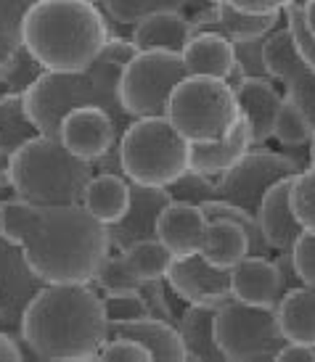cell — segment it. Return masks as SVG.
Segmentation results:
<instances>
[{
  "instance_id": "51",
  "label": "cell",
  "mask_w": 315,
  "mask_h": 362,
  "mask_svg": "<svg viewBox=\"0 0 315 362\" xmlns=\"http://www.w3.org/2000/svg\"><path fill=\"white\" fill-rule=\"evenodd\" d=\"M0 82H3V66H0Z\"/></svg>"
},
{
  "instance_id": "41",
  "label": "cell",
  "mask_w": 315,
  "mask_h": 362,
  "mask_svg": "<svg viewBox=\"0 0 315 362\" xmlns=\"http://www.w3.org/2000/svg\"><path fill=\"white\" fill-rule=\"evenodd\" d=\"M141 296L146 299V307H149V315L151 317H162V320L178 325V312L170 304V288L164 278H156V281H143L141 283Z\"/></svg>"
},
{
  "instance_id": "16",
  "label": "cell",
  "mask_w": 315,
  "mask_h": 362,
  "mask_svg": "<svg viewBox=\"0 0 315 362\" xmlns=\"http://www.w3.org/2000/svg\"><path fill=\"white\" fill-rule=\"evenodd\" d=\"M234 93L241 119L246 122L252 146H265L273 138V122L284 95L278 93L275 82L268 77H244L234 88Z\"/></svg>"
},
{
  "instance_id": "9",
  "label": "cell",
  "mask_w": 315,
  "mask_h": 362,
  "mask_svg": "<svg viewBox=\"0 0 315 362\" xmlns=\"http://www.w3.org/2000/svg\"><path fill=\"white\" fill-rule=\"evenodd\" d=\"M217 349L231 362L273 360L286 344L278 328L275 307H254L239 299H228L214 312Z\"/></svg>"
},
{
  "instance_id": "7",
  "label": "cell",
  "mask_w": 315,
  "mask_h": 362,
  "mask_svg": "<svg viewBox=\"0 0 315 362\" xmlns=\"http://www.w3.org/2000/svg\"><path fill=\"white\" fill-rule=\"evenodd\" d=\"M164 117L185 141L196 146V143L220 141L239 122L241 111L236 103L234 88L225 80L188 74L170 93Z\"/></svg>"
},
{
  "instance_id": "36",
  "label": "cell",
  "mask_w": 315,
  "mask_h": 362,
  "mask_svg": "<svg viewBox=\"0 0 315 362\" xmlns=\"http://www.w3.org/2000/svg\"><path fill=\"white\" fill-rule=\"evenodd\" d=\"M289 206L305 233H315V167L297 172L289 182Z\"/></svg>"
},
{
  "instance_id": "32",
  "label": "cell",
  "mask_w": 315,
  "mask_h": 362,
  "mask_svg": "<svg viewBox=\"0 0 315 362\" xmlns=\"http://www.w3.org/2000/svg\"><path fill=\"white\" fill-rule=\"evenodd\" d=\"M125 259L130 262V267L138 272L141 281H156L164 278L170 264H173V254L159 238H143V241L132 243L125 249Z\"/></svg>"
},
{
  "instance_id": "2",
  "label": "cell",
  "mask_w": 315,
  "mask_h": 362,
  "mask_svg": "<svg viewBox=\"0 0 315 362\" xmlns=\"http://www.w3.org/2000/svg\"><path fill=\"white\" fill-rule=\"evenodd\" d=\"M130 37H112L103 48L101 59L85 71H42L24 90V111L40 135L59 138L64 114L80 106H98L112 117L120 132L127 130L130 117L120 103V71L135 56Z\"/></svg>"
},
{
  "instance_id": "10",
  "label": "cell",
  "mask_w": 315,
  "mask_h": 362,
  "mask_svg": "<svg viewBox=\"0 0 315 362\" xmlns=\"http://www.w3.org/2000/svg\"><path fill=\"white\" fill-rule=\"evenodd\" d=\"M302 170H305V164L299 159H294L292 153L270 151L265 146H257V148L252 146L231 170L212 177L214 182L212 199L228 202L234 204V206H241V209L257 214L265 191L273 182L284 180V177H294L297 172Z\"/></svg>"
},
{
  "instance_id": "20",
  "label": "cell",
  "mask_w": 315,
  "mask_h": 362,
  "mask_svg": "<svg viewBox=\"0 0 315 362\" xmlns=\"http://www.w3.org/2000/svg\"><path fill=\"white\" fill-rule=\"evenodd\" d=\"M109 336H125V339L138 341L141 346L149 349L151 360H167V362L188 360L183 339L178 333V325L162 320V317L146 315L141 320L117 322V325H109Z\"/></svg>"
},
{
  "instance_id": "12",
  "label": "cell",
  "mask_w": 315,
  "mask_h": 362,
  "mask_svg": "<svg viewBox=\"0 0 315 362\" xmlns=\"http://www.w3.org/2000/svg\"><path fill=\"white\" fill-rule=\"evenodd\" d=\"M167 288L175 293V299L183 304H202V307H223L231 293V270L212 267L202 254L175 257L170 270L164 275Z\"/></svg>"
},
{
  "instance_id": "43",
  "label": "cell",
  "mask_w": 315,
  "mask_h": 362,
  "mask_svg": "<svg viewBox=\"0 0 315 362\" xmlns=\"http://www.w3.org/2000/svg\"><path fill=\"white\" fill-rule=\"evenodd\" d=\"M96 360H122V362H146L151 360V354L146 346H141L132 339H125V336H109L106 344L98 349V357Z\"/></svg>"
},
{
  "instance_id": "44",
  "label": "cell",
  "mask_w": 315,
  "mask_h": 362,
  "mask_svg": "<svg viewBox=\"0 0 315 362\" xmlns=\"http://www.w3.org/2000/svg\"><path fill=\"white\" fill-rule=\"evenodd\" d=\"M292 264L299 281L315 286V233H302L292 246Z\"/></svg>"
},
{
  "instance_id": "1",
  "label": "cell",
  "mask_w": 315,
  "mask_h": 362,
  "mask_svg": "<svg viewBox=\"0 0 315 362\" xmlns=\"http://www.w3.org/2000/svg\"><path fill=\"white\" fill-rule=\"evenodd\" d=\"M38 360H96L109 339L101 293L91 283H42L16 333Z\"/></svg>"
},
{
  "instance_id": "47",
  "label": "cell",
  "mask_w": 315,
  "mask_h": 362,
  "mask_svg": "<svg viewBox=\"0 0 315 362\" xmlns=\"http://www.w3.org/2000/svg\"><path fill=\"white\" fill-rule=\"evenodd\" d=\"M27 357V352L21 349V341L11 333L0 331V362H19Z\"/></svg>"
},
{
  "instance_id": "34",
  "label": "cell",
  "mask_w": 315,
  "mask_h": 362,
  "mask_svg": "<svg viewBox=\"0 0 315 362\" xmlns=\"http://www.w3.org/2000/svg\"><path fill=\"white\" fill-rule=\"evenodd\" d=\"M38 214H40V206L24 202V199L3 202L0 204V235L16 246H24L38 222Z\"/></svg>"
},
{
  "instance_id": "27",
  "label": "cell",
  "mask_w": 315,
  "mask_h": 362,
  "mask_svg": "<svg viewBox=\"0 0 315 362\" xmlns=\"http://www.w3.org/2000/svg\"><path fill=\"white\" fill-rule=\"evenodd\" d=\"M214 312L217 307H202V304H185L178 317V333L183 339L188 360L199 362H223V352L217 349L214 339Z\"/></svg>"
},
{
  "instance_id": "38",
  "label": "cell",
  "mask_w": 315,
  "mask_h": 362,
  "mask_svg": "<svg viewBox=\"0 0 315 362\" xmlns=\"http://www.w3.org/2000/svg\"><path fill=\"white\" fill-rule=\"evenodd\" d=\"M101 299H103L106 317H109V325L141 320V317H146V315H149V307H146V299L141 296V291L101 293Z\"/></svg>"
},
{
  "instance_id": "29",
  "label": "cell",
  "mask_w": 315,
  "mask_h": 362,
  "mask_svg": "<svg viewBox=\"0 0 315 362\" xmlns=\"http://www.w3.org/2000/svg\"><path fill=\"white\" fill-rule=\"evenodd\" d=\"M214 13H217V35H223L225 40H231V42L265 37V35H270L275 27H281V21H284V13L254 16V13H244V11L231 8L223 0L214 3Z\"/></svg>"
},
{
  "instance_id": "33",
  "label": "cell",
  "mask_w": 315,
  "mask_h": 362,
  "mask_svg": "<svg viewBox=\"0 0 315 362\" xmlns=\"http://www.w3.org/2000/svg\"><path fill=\"white\" fill-rule=\"evenodd\" d=\"M38 0H0V66L21 51V27Z\"/></svg>"
},
{
  "instance_id": "30",
  "label": "cell",
  "mask_w": 315,
  "mask_h": 362,
  "mask_svg": "<svg viewBox=\"0 0 315 362\" xmlns=\"http://www.w3.org/2000/svg\"><path fill=\"white\" fill-rule=\"evenodd\" d=\"M40 130L35 127L24 111V93H3L0 95V156L3 164L19 146L32 141Z\"/></svg>"
},
{
  "instance_id": "13",
  "label": "cell",
  "mask_w": 315,
  "mask_h": 362,
  "mask_svg": "<svg viewBox=\"0 0 315 362\" xmlns=\"http://www.w3.org/2000/svg\"><path fill=\"white\" fill-rule=\"evenodd\" d=\"M42 281L30 270L24 249L0 235V331L19 333L21 312Z\"/></svg>"
},
{
  "instance_id": "14",
  "label": "cell",
  "mask_w": 315,
  "mask_h": 362,
  "mask_svg": "<svg viewBox=\"0 0 315 362\" xmlns=\"http://www.w3.org/2000/svg\"><path fill=\"white\" fill-rule=\"evenodd\" d=\"M59 141L69 148L74 156L96 164L106 153L117 151L120 132L114 127L112 117L98 106H80L64 114L59 124Z\"/></svg>"
},
{
  "instance_id": "18",
  "label": "cell",
  "mask_w": 315,
  "mask_h": 362,
  "mask_svg": "<svg viewBox=\"0 0 315 362\" xmlns=\"http://www.w3.org/2000/svg\"><path fill=\"white\" fill-rule=\"evenodd\" d=\"M204 233H207V217L196 204L170 202L156 220V238L170 249L173 257L202 252Z\"/></svg>"
},
{
  "instance_id": "5",
  "label": "cell",
  "mask_w": 315,
  "mask_h": 362,
  "mask_svg": "<svg viewBox=\"0 0 315 362\" xmlns=\"http://www.w3.org/2000/svg\"><path fill=\"white\" fill-rule=\"evenodd\" d=\"M8 180L19 199L35 206H64L82 204L96 167L80 159L59 138L35 135L19 146L6 161Z\"/></svg>"
},
{
  "instance_id": "39",
  "label": "cell",
  "mask_w": 315,
  "mask_h": 362,
  "mask_svg": "<svg viewBox=\"0 0 315 362\" xmlns=\"http://www.w3.org/2000/svg\"><path fill=\"white\" fill-rule=\"evenodd\" d=\"M42 71L45 69L40 66V61L21 45V51L3 66V82H6L8 93H24L32 82L40 77Z\"/></svg>"
},
{
  "instance_id": "25",
  "label": "cell",
  "mask_w": 315,
  "mask_h": 362,
  "mask_svg": "<svg viewBox=\"0 0 315 362\" xmlns=\"http://www.w3.org/2000/svg\"><path fill=\"white\" fill-rule=\"evenodd\" d=\"M278 328L286 341L315 346V286L299 283L275 304Z\"/></svg>"
},
{
  "instance_id": "49",
  "label": "cell",
  "mask_w": 315,
  "mask_h": 362,
  "mask_svg": "<svg viewBox=\"0 0 315 362\" xmlns=\"http://www.w3.org/2000/svg\"><path fill=\"white\" fill-rule=\"evenodd\" d=\"M307 167H315V132L310 138V146H307Z\"/></svg>"
},
{
  "instance_id": "11",
  "label": "cell",
  "mask_w": 315,
  "mask_h": 362,
  "mask_svg": "<svg viewBox=\"0 0 315 362\" xmlns=\"http://www.w3.org/2000/svg\"><path fill=\"white\" fill-rule=\"evenodd\" d=\"M263 59L268 77L284 85V98L294 101L299 109H305V114L315 124V71L299 59L286 27H275L265 37Z\"/></svg>"
},
{
  "instance_id": "17",
  "label": "cell",
  "mask_w": 315,
  "mask_h": 362,
  "mask_svg": "<svg viewBox=\"0 0 315 362\" xmlns=\"http://www.w3.org/2000/svg\"><path fill=\"white\" fill-rule=\"evenodd\" d=\"M286 286L281 270L270 257H244L231 267V293L234 299L254 307H275Z\"/></svg>"
},
{
  "instance_id": "15",
  "label": "cell",
  "mask_w": 315,
  "mask_h": 362,
  "mask_svg": "<svg viewBox=\"0 0 315 362\" xmlns=\"http://www.w3.org/2000/svg\"><path fill=\"white\" fill-rule=\"evenodd\" d=\"M173 196L167 188H151V185H138L130 182V206L125 217L109 228L114 252H125L127 246L143 241V238H156V220Z\"/></svg>"
},
{
  "instance_id": "37",
  "label": "cell",
  "mask_w": 315,
  "mask_h": 362,
  "mask_svg": "<svg viewBox=\"0 0 315 362\" xmlns=\"http://www.w3.org/2000/svg\"><path fill=\"white\" fill-rule=\"evenodd\" d=\"M284 27L292 35V42H294L299 59L305 61L307 66L315 71V37L307 32L305 19H302V3H294V0H286L284 6Z\"/></svg>"
},
{
  "instance_id": "4",
  "label": "cell",
  "mask_w": 315,
  "mask_h": 362,
  "mask_svg": "<svg viewBox=\"0 0 315 362\" xmlns=\"http://www.w3.org/2000/svg\"><path fill=\"white\" fill-rule=\"evenodd\" d=\"M112 37L93 0H38L21 27L24 48L45 71H85Z\"/></svg>"
},
{
  "instance_id": "6",
  "label": "cell",
  "mask_w": 315,
  "mask_h": 362,
  "mask_svg": "<svg viewBox=\"0 0 315 362\" xmlns=\"http://www.w3.org/2000/svg\"><path fill=\"white\" fill-rule=\"evenodd\" d=\"M120 167L130 182L170 188L191 170V143L167 122V117L132 119L117 143Z\"/></svg>"
},
{
  "instance_id": "23",
  "label": "cell",
  "mask_w": 315,
  "mask_h": 362,
  "mask_svg": "<svg viewBox=\"0 0 315 362\" xmlns=\"http://www.w3.org/2000/svg\"><path fill=\"white\" fill-rule=\"evenodd\" d=\"M93 3L106 16L114 37H125L122 30H127V35H130L132 27L143 16H149V13H156V11H181V13H185L191 19L196 11L207 8V6H212L217 0H93Z\"/></svg>"
},
{
  "instance_id": "22",
  "label": "cell",
  "mask_w": 315,
  "mask_h": 362,
  "mask_svg": "<svg viewBox=\"0 0 315 362\" xmlns=\"http://www.w3.org/2000/svg\"><path fill=\"white\" fill-rule=\"evenodd\" d=\"M181 59L191 77H214V80L228 82L236 69L234 42L214 32L193 35L181 51Z\"/></svg>"
},
{
  "instance_id": "50",
  "label": "cell",
  "mask_w": 315,
  "mask_h": 362,
  "mask_svg": "<svg viewBox=\"0 0 315 362\" xmlns=\"http://www.w3.org/2000/svg\"><path fill=\"white\" fill-rule=\"evenodd\" d=\"M3 167H6V164H3V156H0V170H3Z\"/></svg>"
},
{
  "instance_id": "35",
  "label": "cell",
  "mask_w": 315,
  "mask_h": 362,
  "mask_svg": "<svg viewBox=\"0 0 315 362\" xmlns=\"http://www.w3.org/2000/svg\"><path fill=\"white\" fill-rule=\"evenodd\" d=\"M141 283L143 281L138 278V272L130 267V262L125 259V254L112 252L103 259L101 270L96 272L91 286L98 293H120V291H138Z\"/></svg>"
},
{
  "instance_id": "28",
  "label": "cell",
  "mask_w": 315,
  "mask_h": 362,
  "mask_svg": "<svg viewBox=\"0 0 315 362\" xmlns=\"http://www.w3.org/2000/svg\"><path fill=\"white\" fill-rule=\"evenodd\" d=\"M199 254L212 267L231 270L236 262L249 257V238H246V233L236 222L210 220L207 222V233H204V243Z\"/></svg>"
},
{
  "instance_id": "19",
  "label": "cell",
  "mask_w": 315,
  "mask_h": 362,
  "mask_svg": "<svg viewBox=\"0 0 315 362\" xmlns=\"http://www.w3.org/2000/svg\"><path fill=\"white\" fill-rule=\"evenodd\" d=\"M289 182L292 177L273 182L268 191H265L260 209H257V220H260V230L265 235V243L275 252H292L294 241L302 235L299 222L292 214L289 206Z\"/></svg>"
},
{
  "instance_id": "45",
  "label": "cell",
  "mask_w": 315,
  "mask_h": 362,
  "mask_svg": "<svg viewBox=\"0 0 315 362\" xmlns=\"http://www.w3.org/2000/svg\"><path fill=\"white\" fill-rule=\"evenodd\" d=\"M231 8L244 11V13H254V16H268V13H281L286 6V0H223Z\"/></svg>"
},
{
  "instance_id": "26",
  "label": "cell",
  "mask_w": 315,
  "mask_h": 362,
  "mask_svg": "<svg viewBox=\"0 0 315 362\" xmlns=\"http://www.w3.org/2000/svg\"><path fill=\"white\" fill-rule=\"evenodd\" d=\"M82 206L103 225H114L130 206V180L114 172H96L82 193Z\"/></svg>"
},
{
  "instance_id": "24",
  "label": "cell",
  "mask_w": 315,
  "mask_h": 362,
  "mask_svg": "<svg viewBox=\"0 0 315 362\" xmlns=\"http://www.w3.org/2000/svg\"><path fill=\"white\" fill-rule=\"evenodd\" d=\"M249 148H252L249 130H246V122L239 117V122L225 132L220 141L191 146V170L199 172V175H207V177H217V175L231 170Z\"/></svg>"
},
{
  "instance_id": "3",
  "label": "cell",
  "mask_w": 315,
  "mask_h": 362,
  "mask_svg": "<svg viewBox=\"0 0 315 362\" xmlns=\"http://www.w3.org/2000/svg\"><path fill=\"white\" fill-rule=\"evenodd\" d=\"M21 249L42 283H93L103 259L114 252L109 228L82 204L40 206Z\"/></svg>"
},
{
  "instance_id": "40",
  "label": "cell",
  "mask_w": 315,
  "mask_h": 362,
  "mask_svg": "<svg viewBox=\"0 0 315 362\" xmlns=\"http://www.w3.org/2000/svg\"><path fill=\"white\" fill-rule=\"evenodd\" d=\"M173 202H185V204H204V202H212L214 196V182L212 177L207 175H199V172L188 170L185 175H181L178 180L167 188Z\"/></svg>"
},
{
  "instance_id": "42",
  "label": "cell",
  "mask_w": 315,
  "mask_h": 362,
  "mask_svg": "<svg viewBox=\"0 0 315 362\" xmlns=\"http://www.w3.org/2000/svg\"><path fill=\"white\" fill-rule=\"evenodd\" d=\"M265 37H268V35H265ZM265 37H257V40H244V42H234L236 64H239V69L244 71V77H268V69H265V59H263ZM268 80H270V77H268Z\"/></svg>"
},
{
  "instance_id": "48",
  "label": "cell",
  "mask_w": 315,
  "mask_h": 362,
  "mask_svg": "<svg viewBox=\"0 0 315 362\" xmlns=\"http://www.w3.org/2000/svg\"><path fill=\"white\" fill-rule=\"evenodd\" d=\"M302 19H305L307 32L315 37V0H302Z\"/></svg>"
},
{
  "instance_id": "46",
  "label": "cell",
  "mask_w": 315,
  "mask_h": 362,
  "mask_svg": "<svg viewBox=\"0 0 315 362\" xmlns=\"http://www.w3.org/2000/svg\"><path fill=\"white\" fill-rule=\"evenodd\" d=\"M273 360H281V362H315V346L297 344V341H286L284 346L275 352Z\"/></svg>"
},
{
  "instance_id": "21",
  "label": "cell",
  "mask_w": 315,
  "mask_h": 362,
  "mask_svg": "<svg viewBox=\"0 0 315 362\" xmlns=\"http://www.w3.org/2000/svg\"><path fill=\"white\" fill-rule=\"evenodd\" d=\"M188 40H191V27H188V16L181 11L149 13L130 32V42L135 51L181 53Z\"/></svg>"
},
{
  "instance_id": "31",
  "label": "cell",
  "mask_w": 315,
  "mask_h": 362,
  "mask_svg": "<svg viewBox=\"0 0 315 362\" xmlns=\"http://www.w3.org/2000/svg\"><path fill=\"white\" fill-rule=\"evenodd\" d=\"M315 132V124L310 122V117L305 114V109H299L294 101L281 98L278 114L273 122V138L284 148H305L310 146V138Z\"/></svg>"
},
{
  "instance_id": "8",
  "label": "cell",
  "mask_w": 315,
  "mask_h": 362,
  "mask_svg": "<svg viewBox=\"0 0 315 362\" xmlns=\"http://www.w3.org/2000/svg\"><path fill=\"white\" fill-rule=\"evenodd\" d=\"M188 77L181 53L138 51L120 71V103L130 119L164 117L170 93Z\"/></svg>"
}]
</instances>
